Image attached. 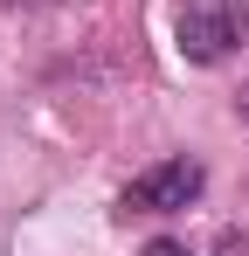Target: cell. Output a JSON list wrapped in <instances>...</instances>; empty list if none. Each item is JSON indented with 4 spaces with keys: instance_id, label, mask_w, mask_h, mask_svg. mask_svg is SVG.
<instances>
[{
    "instance_id": "obj_1",
    "label": "cell",
    "mask_w": 249,
    "mask_h": 256,
    "mask_svg": "<svg viewBox=\"0 0 249 256\" xmlns=\"http://www.w3.org/2000/svg\"><path fill=\"white\" fill-rule=\"evenodd\" d=\"M242 35H249V14L236 7V0H173V42H180L187 62L214 70V62L236 56Z\"/></svg>"
},
{
    "instance_id": "obj_2",
    "label": "cell",
    "mask_w": 249,
    "mask_h": 256,
    "mask_svg": "<svg viewBox=\"0 0 249 256\" xmlns=\"http://www.w3.org/2000/svg\"><path fill=\"white\" fill-rule=\"evenodd\" d=\"M201 187H208V166L194 160V152H173V160L146 166L118 194V214H124V222H132V214H180V208L201 201Z\"/></svg>"
},
{
    "instance_id": "obj_3",
    "label": "cell",
    "mask_w": 249,
    "mask_h": 256,
    "mask_svg": "<svg viewBox=\"0 0 249 256\" xmlns=\"http://www.w3.org/2000/svg\"><path fill=\"white\" fill-rule=\"evenodd\" d=\"M146 256H194L187 242H173V236H160V242H146Z\"/></svg>"
},
{
    "instance_id": "obj_4",
    "label": "cell",
    "mask_w": 249,
    "mask_h": 256,
    "mask_svg": "<svg viewBox=\"0 0 249 256\" xmlns=\"http://www.w3.org/2000/svg\"><path fill=\"white\" fill-rule=\"evenodd\" d=\"M236 118H242V125H249V84L236 90Z\"/></svg>"
},
{
    "instance_id": "obj_5",
    "label": "cell",
    "mask_w": 249,
    "mask_h": 256,
    "mask_svg": "<svg viewBox=\"0 0 249 256\" xmlns=\"http://www.w3.org/2000/svg\"><path fill=\"white\" fill-rule=\"evenodd\" d=\"M35 7H62V0H35Z\"/></svg>"
}]
</instances>
